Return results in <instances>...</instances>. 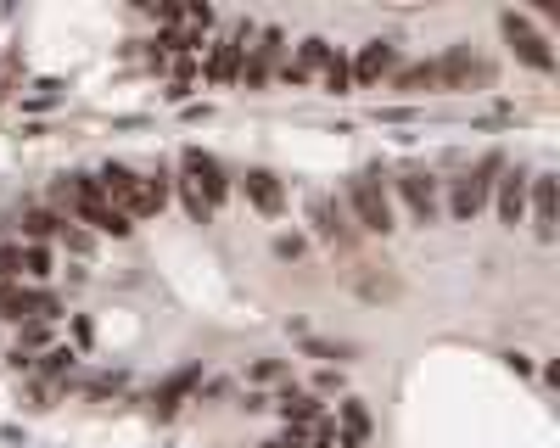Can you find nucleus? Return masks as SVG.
Instances as JSON below:
<instances>
[{"label":"nucleus","instance_id":"obj_1","mask_svg":"<svg viewBox=\"0 0 560 448\" xmlns=\"http://www.w3.org/2000/svg\"><path fill=\"white\" fill-rule=\"evenodd\" d=\"M96 185H101V196H107V202L124 213L129 224H135V219H157V213L168 208V174H163V168L135 174L129 163H101L96 168Z\"/></svg>","mask_w":560,"mask_h":448},{"label":"nucleus","instance_id":"obj_2","mask_svg":"<svg viewBox=\"0 0 560 448\" xmlns=\"http://www.w3.org/2000/svg\"><path fill=\"white\" fill-rule=\"evenodd\" d=\"M342 208H348V219H353V230H359V236H392L398 224H392V185H387V168H381V163L359 168V174L348 180Z\"/></svg>","mask_w":560,"mask_h":448},{"label":"nucleus","instance_id":"obj_3","mask_svg":"<svg viewBox=\"0 0 560 448\" xmlns=\"http://www.w3.org/2000/svg\"><path fill=\"white\" fill-rule=\"evenodd\" d=\"M499 174H504V157L499 152H482L460 174V180H448V213H454L460 224H471L476 213L493 202V185H499Z\"/></svg>","mask_w":560,"mask_h":448},{"label":"nucleus","instance_id":"obj_4","mask_svg":"<svg viewBox=\"0 0 560 448\" xmlns=\"http://www.w3.org/2000/svg\"><path fill=\"white\" fill-rule=\"evenodd\" d=\"M387 185L398 191L409 224H420V230L437 224V208H443V202H437V180H432V168H426V163H404V168H398V180H387Z\"/></svg>","mask_w":560,"mask_h":448},{"label":"nucleus","instance_id":"obj_5","mask_svg":"<svg viewBox=\"0 0 560 448\" xmlns=\"http://www.w3.org/2000/svg\"><path fill=\"white\" fill-rule=\"evenodd\" d=\"M308 219H314V236H320V241H331L336 252H353V247H359V230H353L348 208H342L336 196L314 191V196H308Z\"/></svg>","mask_w":560,"mask_h":448},{"label":"nucleus","instance_id":"obj_6","mask_svg":"<svg viewBox=\"0 0 560 448\" xmlns=\"http://www.w3.org/2000/svg\"><path fill=\"white\" fill-rule=\"evenodd\" d=\"M499 28H504V40H510V51H516L532 73H555V51H549V34H538V28H532L521 12H504Z\"/></svg>","mask_w":560,"mask_h":448},{"label":"nucleus","instance_id":"obj_7","mask_svg":"<svg viewBox=\"0 0 560 448\" xmlns=\"http://www.w3.org/2000/svg\"><path fill=\"white\" fill-rule=\"evenodd\" d=\"M180 174L196 185V191H202V202H208V208L219 213V202L230 196V174L219 168V157L202 152V146H185V152H180Z\"/></svg>","mask_w":560,"mask_h":448},{"label":"nucleus","instance_id":"obj_8","mask_svg":"<svg viewBox=\"0 0 560 448\" xmlns=\"http://www.w3.org/2000/svg\"><path fill=\"white\" fill-rule=\"evenodd\" d=\"M527 185H532L527 168H521V163H516V168L504 163L499 185H493V213H499V224H510V230L527 219Z\"/></svg>","mask_w":560,"mask_h":448},{"label":"nucleus","instance_id":"obj_9","mask_svg":"<svg viewBox=\"0 0 560 448\" xmlns=\"http://www.w3.org/2000/svg\"><path fill=\"white\" fill-rule=\"evenodd\" d=\"M280 45H286V34H280V28H264L258 45H252V56H241V84H247V90H264L269 84V73L280 68Z\"/></svg>","mask_w":560,"mask_h":448},{"label":"nucleus","instance_id":"obj_10","mask_svg":"<svg viewBox=\"0 0 560 448\" xmlns=\"http://www.w3.org/2000/svg\"><path fill=\"white\" fill-rule=\"evenodd\" d=\"M247 45H252V23H241L230 40H213V51H208V79H213V84H236V79H241V56H247Z\"/></svg>","mask_w":560,"mask_h":448},{"label":"nucleus","instance_id":"obj_11","mask_svg":"<svg viewBox=\"0 0 560 448\" xmlns=\"http://www.w3.org/2000/svg\"><path fill=\"white\" fill-rule=\"evenodd\" d=\"M241 196H247L264 219L286 213V185H280V174H269V168H247V174H241Z\"/></svg>","mask_w":560,"mask_h":448},{"label":"nucleus","instance_id":"obj_12","mask_svg":"<svg viewBox=\"0 0 560 448\" xmlns=\"http://www.w3.org/2000/svg\"><path fill=\"white\" fill-rule=\"evenodd\" d=\"M348 73H353V84H381V79H392V73H398V45L370 40L359 56H348Z\"/></svg>","mask_w":560,"mask_h":448},{"label":"nucleus","instance_id":"obj_13","mask_svg":"<svg viewBox=\"0 0 560 448\" xmlns=\"http://www.w3.org/2000/svg\"><path fill=\"white\" fill-rule=\"evenodd\" d=\"M527 208H532V230H538V241H555V174H532Z\"/></svg>","mask_w":560,"mask_h":448},{"label":"nucleus","instance_id":"obj_14","mask_svg":"<svg viewBox=\"0 0 560 448\" xmlns=\"http://www.w3.org/2000/svg\"><path fill=\"white\" fill-rule=\"evenodd\" d=\"M336 437L348 448H370V432H376V420H370V409H364V398H342L336 404Z\"/></svg>","mask_w":560,"mask_h":448},{"label":"nucleus","instance_id":"obj_15","mask_svg":"<svg viewBox=\"0 0 560 448\" xmlns=\"http://www.w3.org/2000/svg\"><path fill=\"white\" fill-rule=\"evenodd\" d=\"M280 415H286L292 432H308V426H320V420H325V404L314 398V392H303V387H286V392H280Z\"/></svg>","mask_w":560,"mask_h":448},{"label":"nucleus","instance_id":"obj_16","mask_svg":"<svg viewBox=\"0 0 560 448\" xmlns=\"http://www.w3.org/2000/svg\"><path fill=\"white\" fill-rule=\"evenodd\" d=\"M325 62H331V40H320V34H314V40H303L297 62H286V68H280V79H286V84H308L314 73L325 68Z\"/></svg>","mask_w":560,"mask_h":448},{"label":"nucleus","instance_id":"obj_17","mask_svg":"<svg viewBox=\"0 0 560 448\" xmlns=\"http://www.w3.org/2000/svg\"><path fill=\"white\" fill-rule=\"evenodd\" d=\"M392 90H398V96H426V90H437V62L398 68V73H392Z\"/></svg>","mask_w":560,"mask_h":448},{"label":"nucleus","instance_id":"obj_18","mask_svg":"<svg viewBox=\"0 0 560 448\" xmlns=\"http://www.w3.org/2000/svg\"><path fill=\"white\" fill-rule=\"evenodd\" d=\"M196 381H202V370H196V364H185L180 376H168L163 392H157V415H174V409H180V398L196 387Z\"/></svg>","mask_w":560,"mask_h":448},{"label":"nucleus","instance_id":"obj_19","mask_svg":"<svg viewBox=\"0 0 560 448\" xmlns=\"http://www.w3.org/2000/svg\"><path fill=\"white\" fill-rule=\"evenodd\" d=\"M56 230H62V213H51V208H28L23 213V236L34 241V247H40L45 236H56Z\"/></svg>","mask_w":560,"mask_h":448},{"label":"nucleus","instance_id":"obj_20","mask_svg":"<svg viewBox=\"0 0 560 448\" xmlns=\"http://www.w3.org/2000/svg\"><path fill=\"white\" fill-rule=\"evenodd\" d=\"M320 79H325V90H331V96H348V90H353L348 56H336V51H331V62H325V68H320Z\"/></svg>","mask_w":560,"mask_h":448},{"label":"nucleus","instance_id":"obj_21","mask_svg":"<svg viewBox=\"0 0 560 448\" xmlns=\"http://www.w3.org/2000/svg\"><path fill=\"white\" fill-rule=\"evenodd\" d=\"M56 241L73 252V258H90V247H96V236L84 230V224H73V219H62V230H56Z\"/></svg>","mask_w":560,"mask_h":448},{"label":"nucleus","instance_id":"obj_22","mask_svg":"<svg viewBox=\"0 0 560 448\" xmlns=\"http://www.w3.org/2000/svg\"><path fill=\"white\" fill-rule=\"evenodd\" d=\"M45 275H51V247L23 241V280H45Z\"/></svg>","mask_w":560,"mask_h":448},{"label":"nucleus","instance_id":"obj_23","mask_svg":"<svg viewBox=\"0 0 560 448\" xmlns=\"http://www.w3.org/2000/svg\"><path fill=\"white\" fill-rule=\"evenodd\" d=\"M6 280H23V247H12V241H0V286Z\"/></svg>","mask_w":560,"mask_h":448},{"label":"nucleus","instance_id":"obj_24","mask_svg":"<svg viewBox=\"0 0 560 448\" xmlns=\"http://www.w3.org/2000/svg\"><path fill=\"white\" fill-rule=\"evenodd\" d=\"M180 196H185V213H191L196 224H208V219H213V208H208V202H202V191H196L191 180H180Z\"/></svg>","mask_w":560,"mask_h":448},{"label":"nucleus","instance_id":"obj_25","mask_svg":"<svg viewBox=\"0 0 560 448\" xmlns=\"http://www.w3.org/2000/svg\"><path fill=\"white\" fill-rule=\"evenodd\" d=\"M73 359H79L73 348H51V353H45V376H62V370H73Z\"/></svg>","mask_w":560,"mask_h":448},{"label":"nucleus","instance_id":"obj_26","mask_svg":"<svg viewBox=\"0 0 560 448\" xmlns=\"http://www.w3.org/2000/svg\"><path fill=\"white\" fill-rule=\"evenodd\" d=\"M331 392H342V376H336V370H320V381H314V398H331Z\"/></svg>","mask_w":560,"mask_h":448},{"label":"nucleus","instance_id":"obj_27","mask_svg":"<svg viewBox=\"0 0 560 448\" xmlns=\"http://www.w3.org/2000/svg\"><path fill=\"white\" fill-rule=\"evenodd\" d=\"M275 252L280 258H303V236H275Z\"/></svg>","mask_w":560,"mask_h":448},{"label":"nucleus","instance_id":"obj_28","mask_svg":"<svg viewBox=\"0 0 560 448\" xmlns=\"http://www.w3.org/2000/svg\"><path fill=\"white\" fill-rule=\"evenodd\" d=\"M252 376H258V381H275L280 376V359H258V364H252Z\"/></svg>","mask_w":560,"mask_h":448},{"label":"nucleus","instance_id":"obj_29","mask_svg":"<svg viewBox=\"0 0 560 448\" xmlns=\"http://www.w3.org/2000/svg\"><path fill=\"white\" fill-rule=\"evenodd\" d=\"M308 353L314 359H342V348H331V342H308Z\"/></svg>","mask_w":560,"mask_h":448}]
</instances>
